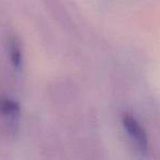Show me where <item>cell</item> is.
Returning <instances> with one entry per match:
<instances>
[{
    "mask_svg": "<svg viewBox=\"0 0 160 160\" xmlns=\"http://www.w3.org/2000/svg\"><path fill=\"white\" fill-rule=\"evenodd\" d=\"M122 124L126 134L132 139V142H134L136 148L140 152H146L147 149H148V137H147L145 129L137 122V120L134 118L132 115L125 114L122 118Z\"/></svg>",
    "mask_w": 160,
    "mask_h": 160,
    "instance_id": "obj_1",
    "label": "cell"
},
{
    "mask_svg": "<svg viewBox=\"0 0 160 160\" xmlns=\"http://www.w3.org/2000/svg\"><path fill=\"white\" fill-rule=\"evenodd\" d=\"M0 114L8 121V123H14L20 116V107L16 101L11 99H1L0 100Z\"/></svg>",
    "mask_w": 160,
    "mask_h": 160,
    "instance_id": "obj_2",
    "label": "cell"
},
{
    "mask_svg": "<svg viewBox=\"0 0 160 160\" xmlns=\"http://www.w3.org/2000/svg\"><path fill=\"white\" fill-rule=\"evenodd\" d=\"M9 55L11 64L17 70L22 68V62H23V56L22 51H21L20 44H19L17 38H11L9 42Z\"/></svg>",
    "mask_w": 160,
    "mask_h": 160,
    "instance_id": "obj_3",
    "label": "cell"
}]
</instances>
